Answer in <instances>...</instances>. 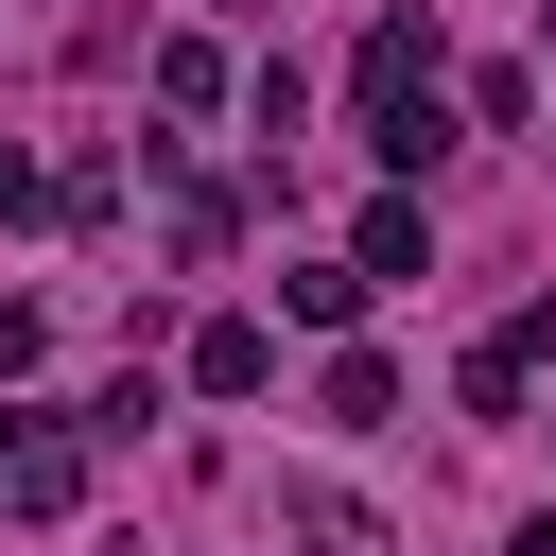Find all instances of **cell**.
<instances>
[{
    "mask_svg": "<svg viewBox=\"0 0 556 556\" xmlns=\"http://www.w3.org/2000/svg\"><path fill=\"white\" fill-rule=\"evenodd\" d=\"M70 486H87V452L17 417V452H0V504H17V521H70Z\"/></svg>",
    "mask_w": 556,
    "mask_h": 556,
    "instance_id": "obj_2",
    "label": "cell"
},
{
    "mask_svg": "<svg viewBox=\"0 0 556 556\" xmlns=\"http://www.w3.org/2000/svg\"><path fill=\"white\" fill-rule=\"evenodd\" d=\"M348 261H365V278H434V208H400V191H382V208L348 226Z\"/></svg>",
    "mask_w": 556,
    "mask_h": 556,
    "instance_id": "obj_4",
    "label": "cell"
},
{
    "mask_svg": "<svg viewBox=\"0 0 556 556\" xmlns=\"http://www.w3.org/2000/svg\"><path fill=\"white\" fill-rule=\"evenodd\" d=\"M278 313H295V330H348V313H365V261H295Z\"/></svg>",
    "mask_w": 556,
    "mask_h": 556,
    "instance_id": "obj_6",
    "label": "cell"
},
{
    "mask_svg": "<svg viewBox=\"0 0 556 556\" xmlns=\"http://www.w3.org/2000/svg\"><path fill=\"white\" fill-rule=\"evenodd\" d=\"M0 208H52V174H35V156H17V139H0Z\"/></svg>",
    "mask_w": 556,
    "mask_h": 556,
    "instance_id": "obj_8",
    "label": "cell"
},
{
    "mask_svg": "<svg viewBox=\"0 0 556 556\" xmlns=\"http://www.w3.org/2000/svg\"><path fill=\"white\" fill-rule=\"evenodd\" d=\"M330 417H348V434H382V417H400V365H382V348H348V365H330Z\"/></svg>",
    "mask_w": 556,
    "mask_h": 556,
    "instance_id": "obj_7",
    "label": "cell"
},
{
    "mask_svg": "<svg viewBox=\"0 0 556 556\" xmlns=\"http://www.w3.org/2000/svg\"><path fill=\"white\" fill-rule=\"evenodd\" d=\"M348 87H365V122H400V104H434V17H382Z\"/></svg>",
    "mask_w": 556,
    "mask_h": 556,
    "instance_id": "obj_1",
    "label": "cell"
},
{
    "mask_svg": "<svg viewBox=\"0 0 556 556\" xmlns=\"http://www.w3.org/2000/svg\"><path fill=\"white\" fill-rule=\"evenodd\" d=\"M191 382H208V400H261V382H278V348H261L243 313H208V330H191Z\"/></svg>",
    "mask_w": 556,
    "mask_h": 556,
    "instance_id": "obj_5",
    "label": "cell"
},
{
    "mask_svg": "<svg viewBox=\"0 0 556 556\" xmlns=\"http://www.w3.org/2000/svg\"><path fill=\"white\" fill-rule=\"evenodd\" d=\"M278 539H295V556H400V539H382L348 486H278Z\"/></svg>",
    "mask_w": 556,
    "mask_h": 556,
    "instance_id": "obj_3",
    "label": "cell"
}]
</instances>
